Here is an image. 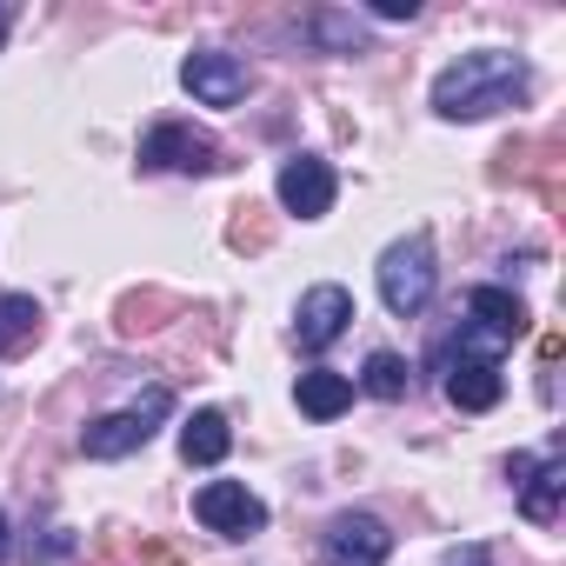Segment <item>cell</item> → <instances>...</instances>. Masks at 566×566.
Masks as SVG:
<instances>
[{"instance_id": "1", "label": "cell", "mask_w": 566, "mask_h": 566, "mask_svg": "<svg viewBox=\"0 0 566 566\" xmlns=\"http://www.w3.org/2000/svg\"><path fill=\"white\" fill-rule=\"evenodd\" d=\"M533 87L526 61L506 54V48H480V54H460L440 81H433V114L440 120H486L500 107H520Z\"/></svg>"}, {"instance_id": "2", "label": "cell", "mask_w": 566, "mask_h": 566, "mask_svg": "<svg viewBox=\"0 0 566 566\" xmlns=\"http://www.w3.org/2000/svg\"><path fill=\"white\" fill-rule=\"evenodd\" d=\"M167 413H174V394H167V387H147V394L127 400L120 413L87 420V427H81V453H87V460H127V453H140V447L160 433Z\"/></svg>"}, {"instance_id": "3", "label": "cell", "mask_w": 566, "mask_h": 566, "mask_svg": "<svg viewBox=\"0 0 566 566\" xmlns=\"http://www.w3.org/2000/svg\"><path fill=\"white\" fill-rule=\"evenodd\" d=\"M433 287H440V266H433V240L427 233H407V240H394L380 253V301H387V314H400V321L427 314Z\"/></svg>"}, {"instance_id": "4", "label": "cell", "mask_w": 566, "mask_h": 566, "mask_svg": "<svg viewBox=\"0 0 566 566\" xmlns=\"http://www.w3.org/2000/svg\"><path fill=\"white\" fill-rule=\"evenodd\" d=\"M140 167H154V174H220V147L187 120H160L140 140Z\"/></svg>"}, {"instance_id": "5", "label": "cell", "mask_w": 566, "mask_h": 566, "mask_svg": "<svg viewBox=\"0 0 566 566\" xmlns=\"http://www.w3.org/2000/svg\"><path fill=\"white\" fill-rule=\"evenodd\" d=\"M193 520H200L207 533H220V539H253V533L266 526V500L247 493L240 480H207V486L193 493Z\"/></svg>"}, {"instance_id": "6", "label": "cell", "mask_w": 566, "mask_h": 566, "mask_svg": "<svg viewBox=\"0 0 566 566\" xmlns=\"http://www.w3.org/2000/svg\"><path fill=\"white\" fill-rule=\"evenodd\" d=\"M394 553V533L380 513H334L327 533H321V559L327 566H387Z\"/></svg>"}, {"instance_id": "7", "label": "cell", "mask_w": 566, "mask_h": 566, "mask_svg": "<svg viewBox=\"0 0 566 566\" xmlns=\"http://www.w3.org/2000/svg\"><path fill=\"white\" fill-rule=\"evenodd\" d=\"M347 327H354V294L340 287V280H321V287L301 294V307H294V340H301L307 354H327Z\"/></svg>"}, {"instance_id": "8", "label": "cell", "mask_w": 566, "mask_h": 566, "mask_svg": "<svg viewBox=\"0 0 566 566\" xmlns=\"http://www.w3.org/2000/svg\"><path fill=\"white\" fill-rule=\"evenodd\" d=\"M247 81H253L247 61H240V54H220V48L180 61V87H187L200 107H240V101H247Z\"/></svg>"}, {"instance_id": "9", "label": "cell", "mask_w": 566, "mask_h": 566, "mask_svg": "<svg viewBox=\"0 0 566 566\" xmlns=\"http://www.w3.org/2000/svg\"><path fill=\"white\" fill-rule=\"evenodd\" d=\"M280 207L287 213H301V220H321V213H334V193H340V180H334V167L327 160H314V154H294L287 167H280Z\"/></svg>"}, {"instance_id": "10", "label": "cell", "mask_w": 566, "mask_h": 566, "mask_svg": "<svg viewBox=\"0 0 566 566\" xmlns=\"http://www.w3.org/2000/svg\"><path fill=\"white\" fill-rule=\"evenodd\" d=\"M467 314H473L467 327H480V334L500 340V347L526 340V327H533V321H526V301L506 294V287H473V294H467Z\"/></svg>"}, {"instance_id": "11", "label": "cell", "mask_w": 566, "mask_h": 566, "mask_svg": "<svg viewBox=\"0 0 566 566\" xmlns=\"http://www.w3.org/2000/svg\"><path fill=\"white\" fill-rule=\"evenodd\" d=\"M500 394H506V374L493 360H453L447 367V400L460 413H486V407H500Z\"/></svg>"}, {"instance_id": "12", "label": "cell", "mask_w": 566, "mask_h": 566, "mask_svg": "<svg viewBox=\"0 0 566 566\" xmlns=\"http://www.w3.org/2000/svg\"><path fill=\"white\" fill-rule=\"evenodd\" d=\"M294 400H301V413H307V420H340V413L354 407V380H347V374H334V367H314V374H301Z\"/></svg>"}, {"instance_id": "13", "label": "cell", "mask_w": 566, "mask_h": 566, "mask_svg": "<svg viewBox=\"0 0 566 566\" xmlns=\"http://www.w3.org/2000/svg\"><path fill=\"white\" fill-rule=\"evenodd\" d=\"M227 447H233V427H227V413H213V407H200V413L180 427V460H187V467H220Z\"/></svg>"}, {"instance_id": "14", "label": "cell", "mask_w": 566, "mask_h": 566, "mask_svg": "<svg viewBox=\"0 0 566 566\" xmlns=\"http://www.w3.org/2000/svg\"><path fill=\"white\" fill-rule=\"evenodd\" d=\"M559 493H566V460L553 453V460L533 467V480H520V513H526L533 526H553V520H559Z\"/></svg>"}, {"instance_id": "15", "label": "cell", "mask_w": 566, "mask_h": 566, "mask_svg": "<svg viewBox=\"0 0 566 566\" xmlns=\"http://www.w3.org/2000/svg\"><path fill=\"white\" fill-rule=\"evenodd\" d=\"M41 301L34 294H8V287H0V360H8V354H21V347H34L41 340Z\"/></svg>"}, {"instance_id": "16", "label": "cell", "mask_w": 566, "mask_h": 566, "mask_svg": "<svg viewBox=\"0 0 566 566\" xmlns=\"http://www.w3.org/2000/svg\"><path fill=\"white\" fill-rule=\"evenodd\" d=\"M360 387L374 394V400H407V387H413V367L400 360V354H367V367H360Z\"/></svg>"}, {"instance_id": "17", "label": "cell", "mask_w": 566, "mask_h": 566, "mask_svg": "<svg viewBox=\"0 0 566 566\" xmlns=\"http://www.w3.org/2000/svg\"><path fill=\"white\" fill-rule=\"evenodd\" d=\"M307 28H314V41H327L334 54H360V48H367V34H360L347 14H314Z\"/></svg>"}, {"instance_id": "18", "label": "cell", "mask_w": 566, "mask_h": 566, "mask_svg": "<svg viewBox=\"0 0 566 566\" xmlns=\"http://www.w3.org/2000/svg\"><path fill=\"white\" fill-rule=\"evenodd\" d=\"M420 0H374V21H413Z\"/></svg>"}, {"instance_id": "19", "label": "cell", "mask_w": 566, "mask_h": 566, "mask_svg": "<svg viewBox=\"0 0 566 566\" xmlns=\"http://www.w3.org/2000/svg\"><path fill=\"white\" fill-rule=\"evenodd\" d=\"M440 566H493V559H486V546H453Z\"/></svg>"}, {"instance_id": "20", "label": "cell", "mask_w": 566, "mask_h": 566, "mask_svg": "<svg viewBox=\"0 0 566 566\" xmlns=\"http://www.w3.org/2000/svg\"><path fill=\"white\" fill-rule=\"evenodd\" d=\"M8 553H14V526H8V513H0V566H8Z\"/></svg>"}, {"instance_id": "21", "label": "cell", "mask_w": 566, "mask_h": 566, "mask_svg": "<svg viewBox=\"0 0 566 566\" xmlns=\"http://www.w3.org/2000/svg\"><path fill=\"white\" fill-rule=\"evenodd\" d=\"M8 21H14V14H8V8H0V41H8Z\"/></svg>"}]
</instances>
